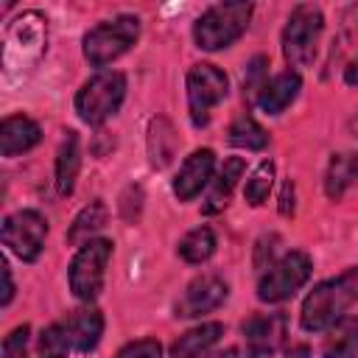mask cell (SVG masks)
Returning a JSON list of instances; mask_svg holds the SVG:
<instances>
[{"label": "cell", "mask_w": 358, "mask_h": 358, "mask_svg": "<svg viewBox=\"0 0 358 358\" xmlns=\"http://www.w3.org/2000/svg\"><path fill=\"white\" fill-rule=\"evenodd\" d=\"M358 296V268H347L338 277H330L319 282L302 302L299 322L308 333L330 330L336 322H341L344 310Z\"/></svg>", "instance_id": "1"}, {"label": "cell", "mask_w": 358, "mask_h": 358, "mask_svg": "<svg viewBox=\"0 0 358 358\" xmlns=\"http://www.w3.org/2000/svg\"><path fill=\"white\" fill-rule=\"evenodd\" d=\"M252 20V3H215L193 25V39L201 50L229 48L243 36Z\"/></svg>", "instance_id": "2"}, {"label": "cell", "mask_w": 358, "mask_h": 358, "mask_svg": "<svg viewBox=\"0 0 358 358\" xmlns=\"http://www.w3.org/2000/svg\"><path fill=\"white\" fill-rule=\"evenodd\" d=\"M324 28L322 8L313 3H299L288 14L282 28V56L291 67H310L319 50V36Z\"/></svg>", "instance_id": "3"}, {"label": "cell", "mask_w": 358, "mask_h": 358, "mask_svg": "<svg viewBox=\"0 0 358 358\" xmlns=\"http://www.w3.org/2000/svg\"><path fill=\"white\" fill-rule=\"evenodd\" d=\"M126 98V78L117 70H101L81 84L76 92V112L84 123L98 126L112 117Z\"/></svg>", "instance_id": "4"}, {"label": "cell", "mask_w": 358, "mask_h": 358, "mask_svg": "<svg viewBox=\"0 0 358 358\" xmlns=\"http://www.w3.org/2000/svg\"><path fill=\"white\" fill-rule=\"evenodd\" d=\"M140 36V20L134 14H120L115 20H106L87 31L84 36V59L92 67H106L115 59H120Z\"/></svg>", "instance_id": "5"}, {"label": "cell", "mask_w": 358, "mask_h": 358, "mask_svg": "<svg viewBox=\"0 0 358 358\" xmlns=\"http://www.w3.org/2000/svg\"><path fill=\"white\" fill-rule=\"evenodd\" d=\"M109 257H112V241L106 238H92L76 252L70 263V291L78 299L90 302L101 294Z\"/></svg>", "instance_id": "6"}, {"label": "cell", "mask_w": 358, "mask_h": 358, "mask_svg": "<svg viewBox=\"0 0 358 358\" xmlns=\"http://www.w3.org/2000/svg\"><path fill=\"white\" fill-rule=\"evenodd\" d=\"M227 98V76L215 64H193L187 70V109L193 126H207L210 112Z\"/></svg>", "instance_id": "7"}, {"label": "cell", "mask_w": 358, "mask_h": 358, "mask_svg": "<svg viewBox=\"0 0 358 358\" xmlns=\"http://www.w3.org/2000/svg\"><path fill=\"white\" fill-rule=\"evenodd\" d=\"M45 235H48V221L36 210H17L3 218V229H0L3 246H8L25 263H34L42 255Z\"/></svg>", "instance_id": "8"}, {"label": "cell", "mask_w": 358, "mask_h": 358, "mask_svg": "<svg viewBox=\"0 0 358 358\" xmlns=\"http://www.w3.org/2000/svg\"><path fill=\"white\" fill-rule=\"evenodd\" d=\"M310 277V257L305 252H288L257 282V299L260 302H282L296 288H302Z\"/></svg>", "instance_id": "9"}, {"label": "cell", "mask_w": 358, "mask_h": 358, "mask_svg": "<svg viewBox=\"0 0 358 358\" xmlns=\"http://www.w3.org/2000/svg\"><path fill=\"white\" fill-rule=\"evenodd\" d=\"M227 296H229V285H227L221 277H215V274H201V277H196L193 282H187V288H185V294L179 296V302H176L173 310H176L179 319L204 316V313L221 308V305L227 302Z\"/></svg>", "instance_id": "10"}, {"label": "cell", "mask_w": 358, "mask_h": 358, "mask_svg": "<svg viewBox=\"0 0 358 358\" xmlns=\"http://www.w3.org/2000/svg\"><path fill=\"white\" fill-rule=\"evenodd\" d=\"M243 341L249 358H268L285 341V316L282 313H257L243 322Z\"/></svg>", "instance_id": "11"}, {"label": "cell", "mask_w": 358, "mask_h": 358, "mask_svg": "<svg viewBox=\"0 0 358 358\" xmlns=\"http://www.w3.org/2000/svg\"><path fill=\"white\" fill-rule=\"evenodd\" d=\"M213 171H215V154L213 148H196L179 168L176 179H173V193L179 196V201H190L201 193V187L207 182H213Z\"/></svg>", "instance_id": "12"}, {"label": "cell", "mask_w": 358, "mask_h": 358, "mask_svg": "<svg viewBox=\"0 0 358 358\" xmlns=\"http://www.w3.org/2000/svg\"><path fill=\"white\" fill-rule=\"evenodd\" d=\"M299 90H302L299 73L285 70V73H277L271 81L263 84V90L255 95V103H257L266 115H280V112H285V109L296 101Z\"/></svg>", "instance_id": "13"}, {"label": "cell", "mask_w": 358, "mask_h": 358, "mask_svg": "<svg viewBox=\"0 0 358 358\" xmlns=\"http://www.w3.org/2000/svg\"><path fill=\"white\" fill-rule=\"evenodd\" d=\"M42 140V129L36 120L25 115H8L0 123V154L3 157H17L31 151Z\"/></svg>", "instance_id": "14"}, {"label": "cell", "mask_w": 358, "mask_h": 358, "mask_svg": "<svg viewBox=\"0 0 358 358\" xmlns=\"http://www.w3.org/2000/svg\"><path fill=\"white\" fill-rule=\"evenodd\" d=\"M62 324H64V333H67L73 350H78V352L95 350L98 341H101V336H103V316H101V310H95V308L76 310V313H70L67 322H62Z\"/></svg>", "instance_id": "15"}, {"label": "cell", "mask_w": 358, "mask_h": 358, "mask_svg": "<svg viewBox=\"0 0 358 358\" xmlns=\"http://www.w3.org/2000/svg\"><path fill=\"white\" fill-rule=\"evenodd\" d=\"M243 171H246L243 157H229V159H224L221 171L213 176V185H210V193H207V199H204V204H201V213H207V215L221 213V210L229 204V196H232L238 179L243 176Z\"/></svg>", "instance_id": "16"}, {"label": "cell", "mask_w": 358, "mask_h": 358, "mask_svg": "<svg viewBox=\"0 0 358 358\" xmlns=\"http://www.w3.org/2000/svg\"><path fill=\"white\" fill-rule=\"evenodd\" d=\"M358 179V151H338L327 162L324 173V193L330 201H338Z\"/></svg>", "instance_id": "17"}, {"label": "cell", "mask_w": 358, "mask_h": 358, "mask_svg": "<svg viewBox=\"0 0 358 358\" xmlns=\"http://www.w3.org/2000/svg\"><path fill=\"white\" fill-rule=\"evenodd\" d=\"M221 336H224V324L221 322H204V324L182 333L171 344V358H201Z\"/></svg>", "instance_id": "18"}, {"label": "cell", "mask_w": 358, "mask_h": 358, "mask_svg": "<svg viewBox=\"0 0 358 358\" xmlns=\"http://www.w3.org/2000/svg\"><path fill=\"white\" fill-rule=\"evenodd\" d=\"M176 148H179V137H176L173 123L168 117H162V115L151 117V123H148V157H151V165L154 168L171 165V159L176 157Z\"/></svg>", "instance_id": "19"}, {"label": "cell", "mask_w": 358, "mask_h": 358, "mask_svg": "<svg viewBox=\"0 0 358 358\" xmlns=\"http://www.w3.org/2000/svg\"><path fill=\"white\" fill-rule=\"evenodd\" d=\"M78 168H81V145H78V134L67 131L59 151H56V190L62 196H70L78 179Z\"/></svg>", "instance_id": "20"}, {"label": "cell", "mask_w": 358, "mask_h": 358, "mask_svg": "<svg viewBox=\"0 0 358 358\" xmlns=\"http://www.w3.org/2000/svg\"><path fill=\"white\" fill-rule=\"evenodd\" d=\"M358 355V316L341 319L330 327V336L324 338L322 358H355Z\"/></svg>", "instance_id": "21"}, {"label": "cell", "mask_w": 358, "mask_h": 358, "mask_svg": "<svg viewBox=\"0 0 358 358\" xmlns=\"http://www.w3.org/2000/svg\"><path fill=\"white\" fill-rule=\"evenodd\" d=\"M106 218H109V213H106V204L101 201V199H95V201H90L76 218H73V224H70V229H67V243H78V246H84L87 241H92V235L106 224Z\"/></svg>", "instance_id": "22"}, {"label": "cell", "mask_w": 358, "mask_h": 358, "mask_svg": "<svg viewBox=\"0 0 358 358\" xmlns=\"http://www.w3.org/2000/svg\"><path fill=\"white\" fill-rule=\"evenodd\" d=\"M229 137V145H235V148H246V151H260V148H266L268 145V134H266V129L252 117V115H238L235 120H232V126H229V131H227Z\"/></svg>", "instance_id": "23"}, {"label": "cell", "mask_w": 358, "mask_h": 358, "mask_svg": "<svg viewBox=\"0 0 358 358\" xmlns=\"http://www.w3.org/2000/svg\"><path fill=\"white\" fill-rule=\"evenodd\" d=\"M215 252V235L210 227H196L179 241V257L187 263H204Z\"/></svg>", "instance_id": "24"}, {"label": "cell", "mask_w": 358, "mask_h": 358, "mask_svg": "<svg viewBox=\"0 0 358 358\" xmlns=\"http://www.w3.org/2000/svg\"><path fill=\"white\" fill-rule=\"evenodd\" d=\"M274 185V162L271 159H263L252 176L246 179V187H243V199L252 204V207H260L266 199H268V190Z\"/></svg>", "instance_id": "25"}, {"label": "cell", "mask_w": 358, "mask_h": 358, "mask_svg": "<svg viewBox=\"0 0 358 358\" xmlns=\"http://www.w3.org/2000/svg\"><path fill=\"white\" fill-rule=\"evenodd\" d=\"M73 350L64 324H48L39 336V358H67V352Z\"/></svg>", "instance_id": "26"}, {"label": "cell", "mask_w": 358, "mask_h": 358, "mask_svg": "<svg viewBox=\"0 0 358 358\" xmlns=\"http://www.w3.org/2000/svg\"><path fill=\"white\" fill-rule=\"evenodd\" d=\"M28 324H20V327H14L8 336H6V341H3V358H25L28 352Z\"/></svg>", "instance_id": "27"}, {"label": "cell", "mask_w": 358, "mask_h": 358, "mask_svg": "<svg viewBox=\"0 0 358 358\" xmlns=\"http://www.w3.org/2000/svg\"><path fill=\"white\" fill-rule=\"evenodd\" d=\"M115 358H162V347L157 338H140L126 344Z\"/></svg>", "instance_id": "28"}, {"label": "cell", "mask_w": 358, "mask_h": 358, "mask_svg": "<svg viewBox=\"0 0 358 358\" xmlns=\"http://www.w3.org/2000/svg\"><path fill=\"white\" fill-rule=\"evenodd\" d=\"M266 64H268L266 56H257V59L249 62L246 76H243V90H249V92H260V90H263L266 81H260V78H263V73H266Z\"/></svg>", "instance_id": "29"}, {"label": "cell", "mask_w": 358, "mask_h": 358, "mask_svg": "<svg viewBox=\"0 0 358 358\" xmlns=\"http://www.w3.org/2000/svg\"><path fill=\"white\" fill-rule=\"evenodd\" d=\"M277 243H280L277 235H266L257 241V249H255V266L257 268H271V257H274Z\"/></svg>", "instance_id": "30"}, {"label": "cell", "mask_w": 358, "mask_h": 358, "mask_svg": "<svg viewBox=\"0 0 358 358\" xmlns=\"http://www.w3.org/2000/svg\"><path fill=\"white\" fill-rule=\"evenodd\" d=\"M0 271H3V299H0V305H8L11 296H14V282H11V268H8L6 257H0Z\"/></svg>", "instance_id": "31"}, {"label": "cell", "mask_w": 358, "mask_h": 358, "mask_svg": "<svg viewBox=\"0 0 358 358\" xmlns=\"http://www.w3.org/2000/svg\"><path fill=\"white\" fill-rule=\"evenodd\" d=\"M280 213H282V215H291V213H294V182H291V179L282 185V196H280Z\"/></svg>", "instance_id": "32"}, {"label": "cell", "mask_w": 358, "mask_h": 358, "mask_svg": "<svg viewBox=\"0 0 358 358\" xmlns=\"http://www.w3.org/2000/svg\"><path fill=\"white\" fill-rule=\"evenodd\" d=\"M344 84L347 87H358V56L350 59V64L344 67Z\"/></svg>", "instance_id": "33"}, {"label": "cell", "mask_w": 358, "mask_h": 358, "mask_svg": "<svg viewBox=\"0 0 358 358\" xmlns=\"http://www.w3.org/2000/svg\"><path fill=\"white\" fill-rule=\"evenodd\" d=\"M210 358H238V350H235V347H229V350L215 352V355H210Z\"/></svg>", "instance_id": "34"}, {"label": "cell", "mask_w": 358, "mask_h": 358, "mask_svg": "<svg viewBox=\"0 0 358 358\" xmlns=\"http://www.w3.org/2000/svg\"><path fill=\"white\" fill-rule=\"evenodd\" d=\"M288 358H308V347H296V350H291Z\"/></svg>", "instance_id": "35"}, {"label": "cell", "mask_w": 358, "mask_h": 358, "mask_svg": "<svg viewBox=\"0 0 358 358\" xmlns=\"http://www.w3.org/2000/svg\"><path fill=\"white\" fill-rule=\"evenodd\" d=\"M355 126H358V117H355Z\"/></svg>", "instance_id": "36"}]
</instances>
